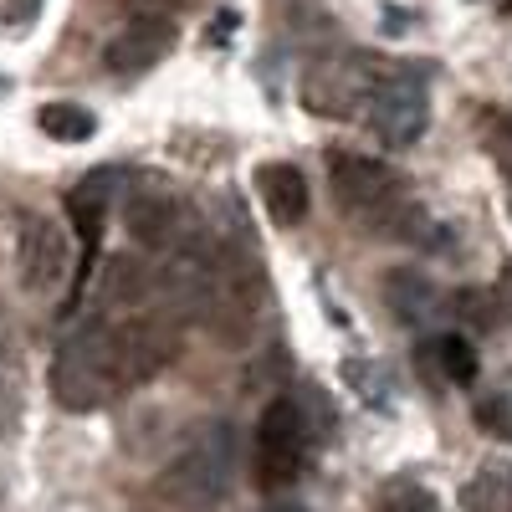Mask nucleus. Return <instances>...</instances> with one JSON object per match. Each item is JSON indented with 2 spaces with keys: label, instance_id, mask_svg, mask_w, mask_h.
Segmentation results:
<instances>
[{
  "label": "nucleus",
  "instance_id": "obj_1",
  "mask_svg": "<svg viewBox=\"0 0 512 512\" xmlns=\"http://www.w3.org/2000/svg\"><path fill=\"white\" fill-rule=\"evenodd\" d=\"M241 466V441L226 420H200L144 492V512H216Z\"/></svg>",
  "mask_w": 512,
  "mask_h": 512
},
{
  "label": "nucleus",
  "instance_id": "obj_2",
  "mask_svg": "<svg viewBox=\"0 0 512 512\" xmlns=\"http://www.w3.org/2000/svg\"><path fill=\"white\" fill-rule=\"evenodd\" d=\"M267 303V282L262 267H256V246L246 241H216L210 246V267H205V287L195 303V328L216 333L226 349H241L256 333V318H262Z\"/></svg>",
  "mask_w": 512,
  "mask_h": 512
},
{
  "label": "nucleus",
  "instance_id": "obj_3",
  "mask_svg": "<svg viewBox=\"0 0 512 512\" xmlns=\"http://www.w3.org/2000/svg\"><path fill=\"white\" fill-rule=\"evenodd\" d=\"M118 390L123 384H118V369H113L108 318L88 313L77 328L62 333V344L52 354V400L72 415H88V410H103Z\"/></svg>",
  "mask_w": 512,
  "mask_h": 512
},
{
  "label": "nucleus",
  "instance_id": "obj_4",
  "mask_svg": "<svg viewBox=\"0 0 512 512\" xmlns=\"http://www.w3.org/2000/svg\"><path fill=\"white\" fill-rule=\"evenodd\" d=\"M318 436H323V425L313 420L308 400L277 395L262 410V420H256V482H262L267 492L292 487L308 472V461L318 451Z\"/></svg>",
  "mask_w": 512,
  "mask_h": 512
},
{
  "label": "nucleus",
  "instance_id": "obj_5",
  "mask_svg": "<svg viewBox=\"0 0 512 512\" xmlns=\"http://www.w3.org/2000/svg\"><path fill=\"white\" fill-rule=\"evenodd\" d=\"M410 67H390V62H374V57H328L313 62L303 72V108L318 118H349L354 108H364V98L379 88V82H395Z\"/></svg>",
  "mask_w": 512,
  "mask_h": 512
},
{
  "label": "nucleus",
  "instance_id": "obj_6",
  "mask_svg": "<svg viewBox=\"0 0 512 512\" xmlns=\"http://www.w3.org/2000/svg\"><path fill=\"white\" fill-rule=\"evenodd\" d=\"M108 338H113V369H118L123 390L154 379L169 359L180 354V323L169 313H159V308H139L128 318H108Z\"/></svg>",
  "mask_w": 512,
  "mask_h": 512
},
{
  "label": "nucleus",
  "instance_id": "obj_7",
  "mask_svg": "<svg viewBox=\"0 0 512 512\" xmlns=\"http://www.w3.org/2000/svg\"><path fill=\"white\" fill-rule=\"evenodd\" d=\"M364 128L390 149H410L425 139V128H431V98L415 82V72H405L395 82H379L364 98Z\"/></svg>",
  "mask_w": 512,
  "mask_h": 512
},
{
  "label": "nucleus",
  "instance_id": "obj_8",
  "mask_svg": "<svg viewBox=\"0 0 512 512\" xmlns=\"http://www.w3.org/2000/svg\"><path fill=\"white\" fill-rule=\"evenodd\" d=\"M16 272L26 292H57L72 272V241L67 226L52 216H26L16 241Z\"/></svg>",
  "mask_w": 512,
  "mask_h": 512
},
{
  "label": "nucleus",
  "instance_id": "obj_9",
  "mask_svg": "<svg viewBox=\"0 0 512 512\" xmlns=\"http://www.w3.org/2000/svg\"><path fill=\"white\" fill-rule=\"evenodd\" d=\"M118 216H123L128 236H134V246L159 251V256H164V251H175V246L195 231L185 200H175L169 190H134V195H123Z\"/></svg>",
  "mask_w": 512,
  "mask_h": 512
},
{
  "label": "nucleus",
  "instance_id": "obj_10",
  "mask_svg": "<svg viewBox=\"0 0 512 512\" xmlns=\"http://www.w3.org/2000/svg\"><path fill=\"white\" fill-rule=\"evenodd\" d=\"M175 16H134L113 41H108V52H103V62H108V72H118V77H134V72H149V67H159L169 52H175Z\"/></svg>",
  "mask_w": 512,
  "mask_h": 512
},
{
  "label": "nucleus",
  "instance_id": "obj_11",
  "mask_svg": "<svg viewBox=\"0 0 512 512\" xmlns=\"http://www.w3.org/2000/svg\"><path fill=\"white\" fill-rule=\"evenodd\" d=\"M384 292V308H390L405 328H431L436 318H446V292L431 272L420 267H390L379 282Z\"/></svg>",
  "mask_w": 512,
  "mask_h": 512
},
{
  "label": "nucleus",
  "instance_id": "obj_12",
  "mask_svg": "<svg viewBox=\"0 0 512 512\" xmlns=\"http://www.w3.org/2000/svg\"><path fill=\"white\" fill-rule=\"evenodd\" d=\"M149 297H154V272L149 262H139V256H113L108 272H103V287H98V303H103V318H128V313H139L149 308Z\"/></svg>",
  "mask_w": 512,
  "mask_h": 512
},
{
  "label": "nucleus",
  "instance_id": "obj_13",
  "mask_svg": "<svg viewBox=\"0 0 512 512\" xmlns=\"http://www.w3.org/2000/svg\"><path fill=\"white\" fill-rule=\"evenodd\" d=\"M256 190H262V205H267V216L277 226H297V221H308V205H313V190L303 180V169L297 164H262L256 169Z\"/></svg>",
  "mask_w": 512,
  "mask_h": 512
},
{
  "label": "nucleus",
  "instance_id": "obj_14",
  "mask_svg": "<svg viewBox=\"0 0 512 512\" xmlns=\"http://www.w3.org/2000/svg\"><path fill=\"white\" fill-rule=\"evenodd\" d=\"M113 195H118V175H113V169H98V175H88L77 190H67V216L82 231V246L98 251L103 226H108V210H113Z\"/></svg>",
  "mask_w": 512,
  "mask_h": 512
},
{
  "label": "nucleus",
  "instance_id": "obj_15",
  "mask_svg": "<svg viewBox=\"0 0 512 512\" xmlns=\"http://www.w3.org/2000/svg\"><path fill=\"white\" fill-rule=\"evenodd\" d=\"M420 369L431 379H441V384H472L482 359H477V349L466 344L461 333H436V338L420 344Z\"/></svg>",
  "mask_w": 512,
  "mask_h": 512
},
{
  "label": "nucleus",
  "instance_id": "obj_16",
  "mask_svg": "<svg viewBox=\"0 0 512 512\" xmlns=\"http://www.w3.org/2000/svg\"><path fill=\"white\" fill-rule=\"evenodd\" d=\"M36 128H41L47 139H57V144H82V139L98 134V118L82 108V103L57 98V103H47V108L36 113Z\"/></svg>",
  "mask_w": 512,
  "mask_h": 512
},
{
  "label": "nucleus",
  "instance_id": "obj_17",
  "mask_svg": "<svg viewBox=\"0 0 512 512\" xmlns=\"http://www.w3.org/2000/svg\"><path fill=\"white\" fill-rule=\"evenodd\" d=\"M461 502H466V512H512V466H502V472L492 466V472L472 477Z\"/></svg>",
  "mask_w": 512,
  "mask_h": 512
},
{
  "label": "nucleus",
  "instance_id": "obj_18",
  "mask_svg": "<svg viewBox=\"0 0 512 512\" xmlns=\"http://www.w3.org/2000/svg\"><path fill=\"white\" fill-rule=\"evenodd\" d=\"M446 313H451L456 323H466L472 333H487V328L497 323V297H492L487 287H461V292L446 297Z\"/></svg>",
  "mask_w": 512,
  "mask_h": 512
},
{
  "label": "nucleus",
  "instance_id": "obj_19",
  "mask_svg": "<svg viewBox=\"0 0 512 512\" xmlns=\"http://www.w3.org/2000/svg\"><path fill=\"white\" fill-rule=\"evenodd\" d=\"M477 128H482V149H487V159L512 180V113H502V108H482V113H477Z\"/></svg>",
  "mask_w": 512,
  "mask_h": 512
},
{
  "label": "nucleus",
  "instance_id": "obj_20",
  "mask_svg": "<svg viewBox=\"0 0 512 512\" xmlns=\"http://www.w3.org/2000/svg\"><path fill=\"white\" fill-rule=\"evenodd\" d=\"M374 512H441V502H436L431 487H420V482H390L379 492Z\"/></svg>",
  "mask_w": 512,
  "mask_h": 512
},
{
  "label": "nucleus",
  "instance_id": "obj_21",
  "mask_svg": "<svg viewBox=\"0 0 512 512\" xmlns=\"http://www.w3.org/2000/svg\"><path fill=\"white\" fill-rule=\"evenodd\" d=\"M472 420H477V431H482V436L512 446V395H482L477 410H472Z\"/></svg>",
  "mask_w": 512,
  "mask_h": 512
},
{
  "label": "nucleus",
  "instance_id": "obj_22",
  "mask_svg": "<svg viewBox=\"0 0 512 512\" xmlns=\"http://www.w3.org/2000/svg\"><path fill=\"white\" fill-rule=\"evenodd\" d=\"M492 297H497V313L512 323V262L502 267V277H497V287H492Z\"/></svg>",
  "mask_w": 512,
  "mask_h": 512
},
{
  "label": "nucleus",
  "instance_id": "obj_23",
  "mask_svg": "<svg viewBox=\"0 0 512 512\" xmlns=\"http://www.w3.org/2000/svg\"><path fill=\"white\" fill-rule=\"evenodd\" d=\"M144 16H169V6H180V0H134Z\"/></svg>",
  "mask_w": 512,
  "mask_h": 512
},
{
  "label": "nucleus",
  "instance_id": "obj_24",
  "mask_svg": "<svg viewBox=\"0 0 512 512\" xmlns=\"http://www.w3.org/2000/svg\"><path fill=\"white\" fill-rule=\"evenodd\" d=\"M405 26H410V21H405V11H395V6H384V31H395V36H400Z\"/></svg>",
  "mask_w": 512,
  "mask_h": 512
},
{
  "label": "nucleus",
  "instance_id": "obj_25",
  "mask_svg": "<svg viewBox=\"0 0 512 512\" xmlns=\"http://www.w3.org/2000/svg\"><path fill=\"white\" fill-rule=\"evenodd\" d=\"M267 512H308V507H267Z\"/></svg>",
  "mask_w": 512,
  "mask_h": 512
},
{
  "label": "nucleus",
  "instance_id": "obj_26",
  "mask_svg": "<svg viewBox=\"0 0 512 512\" xmlns=\"http://www.w3.org/2000/svg\"><path fill=\"white\" fill-rule=\"evenodd\" d=\"M492 6H497V11H512V0H492Z\"/></svg>",
  "mask_w": 512,
  "mask_h": 512
},
{
  "label": "nucleus",
  "instance_id": "obj_27",
  "mask_svg": "<svg viewBox=\"0 0 512 512\" xmlns=\"http://www.w3.org/2000/svg\"><path fill=\"white\" fill-rule=\"evenodd\" d=\"M0 431H6V405H0Z\"/></svg>",
  "mask_w": 512,
  "mask_h": 512
}]
</instances>
